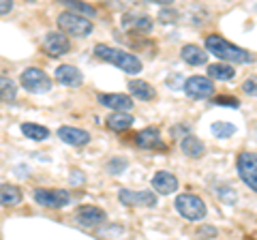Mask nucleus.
Wrapping results in <instances>:
<instances>
[{"instance_id": "obj_13", "label": "nucleus", "mask_w": 257, "mask_h": 240, "mask_svg": "<svg viewBox=\"0 0 257 240\" xmlns=\"http://www.w3.org/2000/svg\"><path fill=\"white\" fill-rule=\"evenodd\" d=\"M99 103H101V105H105V107H109V109L122 111V114H126V111L133 107L131 97H128V94H120V92L101 94V97H99Z\"/></svg>"}, {"instance_id": "obj_3", "label": "nucleus", "mask_w": 257, "mask_h": 240, "mask_svg": "<svg viewBox=\"0 0 257 240\" xmlns=\"http://www.w3.org/2000/svg\"><path fill=\"white\" fill-rule=\"evenodd\" d=\"M58 28H60V33H67L71 37H88L92 33V22L90 20H86L84 15H75V13H71V11H64L58 15Z\"/></svg>"}, {"instance_id": "obj_28", "label": "nucleus", "mask_w": 257, "mask_h": 240, "mask_svg": "<svg viewBox=\"0 0 257 240\" xmlns=\"http://www.w3.org/2000/svg\"><path fill=\"white\" fill-rule=\"evenodd\" d=\"M216 195H219V197L223 199V202H227V204L236 202V191H234V187L223 185V187H219V191H216Z\"/></svg>"}, {"instance_id": "obj_29", "label": "nucleus", "mask_w": 257, "mask_h": 240, "mask_svg": "<svg viewBox=\"0 0 257 240\" xmlns=\"http://www.w3.org/2000/svg\"><path fill=\"white\" fill-rule=\"evenodd\" d=\"M126 167V161L124 159H114V161H109L107 165H105V170L109 172V174H120Z\"/></svg>"}, {"instance_id": "obj_18", "label": "nucleus", "mask_w": 257, "mask_h": 240, "mask_svg": "<svg viewBox=\"0 0 257 240\" xmlns=\"http://www.w3.org/2000/svg\"><path fill=\"white\" fill-rule=\"evenodd\" d=\"M180 148H182V153L191 157V159H197V157H202L204 155V142L195 138V135H187V138H182V144H180Z\"/></svg>"}, {"instance_id": "obj_31", "label": "nucleus", "mask_w": 257, "mask_h": 240, "mask_svg": "<svg viewBox=\"0 0 257 240\" xmlns=\"http://www.w3.org/2000/svg\"><path fill=\"white\" fill-rule=\"evenodd\" d=\"M242 88H244L246 94H251V97H253V94H255V79H246Z\"/></svg>"}, {"instance_id": "obj_5", "label": "nucleus", "mask_w": 257, "mask_h": 240, "mask_svg": "<svg viewBox=\"0 0 257 240\" xmlns=\"http://www.w3.org/2000/svg\"><path fill=\"white\" fill-rule=\"evenodd\" d=\"M20 82H22V86L26 88V90L37 92V94L50 92V88H52V79H50V75H47L45 71L37 69V67H30V69H26V71H22Z\"/></svg>"}, {"instance_id": "obj_7", "label": "nucleus", "mask_w": 257, "mask_h": 240, "mask_svg": "<svg viewBox=\"0 0 257 240\" xmlns=\"http://www.w3.org/2000/svg\"><path fill=\"white\" fill-rule=\"evenodd\" d=\"M69 193L60 189H35V202L43 208H62L69 204Z\"/></svg>"}, {"instance_id": "obj_34", "label": "nucleus", "mask_w": 257, "mask_h": 240, "mask_svg": "<svg viewBox=\"0 0 257 240\" xmlns=\"http://www.w3.org/2000/svg\"><path fill=\"white\" fill-rule=\"evenodd\" d=\"M248 240H253V238H248Z\"/></svg>"}, {"instance_id": "obj_20", "label": "nucleus", "mask_w": 257, "mask_h": 240, "mask_svg": "<svg viewBox=\"0 0 257 240\" xmlns=\"http://www.w3.org/2000/svg\"><path fill=\"white\" fill-rule=\"evenodd\" d=\"M20 202H22V191L15 185H5V182H0V204L18 206Z\"/></svg>"}, {"instance_id": "obj_4", "label": "nucleus", "mask_w": 257, "mask_h": 240, "mask_svg": "<svg viewBox=\"0 0 257 240\" xmlns=\"http://www.w3.org/2000/svg\"><path fill=\"white\" fill-rule=\"evenodd\" d=\"M176 210L189 221H199V219L206 217L204 199L197 197V195H191V193H182V195L176 197Z\"/></svg>"}, {"instance_id": "obj_1", "label": "nucleus", "mask_w": 257, "mask_h": 240, "mask_svg": "<svg viewBox=\"0 0 257 240\" xmlns=\"http://www.w3.org/2000/svg\"><path fill=\"white\" fill-rule=\"evenodd\" d=\"M206 50L214 54L216 58L227 60V62H238V65H246V62L255 60V56L251 52H246L238 45H231L229 41H225L223 37H216V35L206 37Z\"/></svg>"}, {"instance_id": "obj_26", "label": "nucleus", "mask_w": 257, "mask_h": 240, "mask_svg": "<svg viewBox=\"0 0 257 240\" xmlns=\"http://www.w3.org/2000/svg\"><path fill=\"white\" fill-rule=\"evenodd\" d=\"M212 133L219 140H225V138H231V135L236 133V127L231 125V123H223V120H221V123H214L212 125Z\"/></svg>"}, {"instance_id": "obj_8", "label": "nucleus", "mask_w": 257, "mask_h": 240, "mask_svg": "<svg viewBox=\"0 0 257 240\" xmlns=\"http://www.w3.org/2000/svg\"><path fill=\"white\" fill-rule=\"evenodd\" d=\"M184 92H187L191 99H208V97H212V92H214V84L208 77L193 75L184 82Z\"/></svg>"}, {"instance_id": "obj_32", "label": "nucleus", "mask_w": 257, "mask_h": 240, "mask_svg": "<svg viewBox=\"0 0 257 240\" xmlns=\"http://www.w3.org/2000/svg\"><path fill=\"white\" fill-rule=\"evenodd\" d=\"M11 9H13V3H9V0H0V15L9 13Z\"/></svg>"}, {"instance_id": "obj_19", "label": "nucleus", "mask_w": 257, "mask_h": 240, "mask_svg": "<svg viewBox=\"0 0 257 240\" xmlns=\"http://www.w3.org/2000/svg\"><path fill=\"white\" fill-rule=\"evenodd\" d=\"M128 92H131L133 97L142 99V101L155 99V88H152L148 82H142V79H133V82H128Z\"/></svg>"}, {"instance_id": "obj_12", "label": "nucleus", "mask_w": 257, "mask_h": 240, "mask_svg": "<svg viewBox=\"0 0 257 240\" xmlns=\"http://www.w3.org/2000/svg\"><path fill=\"white\" fill-rule=\"evenodd\" d=\"M75 219H77L79 225H84V227H96V225H101L107 217H105V212L96 206H82L77 210Z\"/></svg>"}, {"instance_id": "obj_6", "label": "nucleus", "mask_w": 257, "mask_h": 240, "mask_svg": "<svg viewBox=\"0 0 257 240\" xmlns=\"http://www.w3.org/2000/svg\"><path fill=\"white\" fill-rule=\"evenodd\" d=\"M238 174L248 189L257 191V159L253 153H242L238 157Z\"/></svg>"}, {"instance_id": "obj_27", "label": "nucleus", "mask_w": 257, "mask_h": 240, "mask_svg": "<svg viewBox=\"0 0 257 240\" xmlns=\"http://www.w3.org/2000/svg\"><path fill=\"white\" fill-rule=\"evenodd\" d=\"M71 9V13H75V15H79V13H84L86 15V20L88 18H92L94 15V9L92 7H88V5H79V3H73V0H67V3H64Z\"/></svg>"}, {"instance_id": "obj_22", "label": "nucleus", "mask_w": 257, "mask_h": 240, "mask_svg": "<svg viewBox=\"0 0 257 240\" xmlns=\"http://www.w3.org/2000/svg\"><path fill=\"white\" fill-rule=\"evenodd\" d=\"M135 123L131 114H122V111H116V114H111L107 118V127L111 131H126L131 129V125Z\"/></svg>"}, {"instance_id": "obj_21", "label": "nucleus", "mask_w": 257, "mask_h": 240, "mask_svg": "<svg viewBox=\"0 0 257 240\" xmlns=\"http://www.w3.org/2000/svg\"><path fill=\"white\" fill-rule=\"evenodd\" d=\"M122 24H124V28L138 30V33H150L152 30V20L148 15H126Z\"/></svg>"}, {"instance_id": "obj_24", "label": "nucleus", "mask_w": 257, "mask_h": 240, "mask_svg": "<svg viewBox=\"0 0 257 240\" xmlns=\"http://www.w3.org/2000/svg\"><path fill=\"white\" fill-rule=\"evenodd\" d=\"M22 133L26 135L28 140H35V142H43V140H47V135H50V131H47L45 127L35 125V123H24Z\"/></svg>"}, {"instance_id": "obj_33", "label": "nucleus", "mask_w": 257, "mask_h": 240, "mask_svg": "<svg viewBox=\"0 0 257 240\" xmlns=\"http://www.w3.org/2000/svg\"><path fill=\"white\" fill-rule=\"evenodd\" d=\"M170 18H176L174 11H161V20L163 22H170Z\"/></svg>"}, {"instance_id": "obj_30", "label": "nucleus", "mask_w": 257, "mask_h": 240, "mask_svg": "<svg viewBox=\"0 0 257 240\" xmlns=\"http://www.w3.org/2000/svg\"><path fill=\"white\" fill-rule=\"evenodd\" d=\"M214 103L216 105H225V107H238L240 105V101L236 97H216Z\"/></svg>"}, {"instance_id": "obj_15", "label": "nucleus", "mask_w": 257, "mask_h": 240, "mask_svg": "<svg viewBox=\"0 0 257 240\" xmlns=\"http://www.w3.org/2000/svg\"><path fill=\"white\" fill-rule=\"evenodd\" d=\"M152 187L163 195H172L174 191L178 189V180H176V176L170 172H157L155 178H152Z\"/></svg>"}, {"instance_id": "obj_17", "label": "nucleus", "mask_w": 257, "mask_h": 240, "mask_svg": "<svg viewBox=\"0 0 257 240\" xmlns=\"http://www.w3.org/2000/svg\"><path fill=\"white\" fill-rule=\"evenodd\" d=\"M180 54H182V60L187 62V65H193V67L206 65V60H208V54L197 45H184Z\"/></svg>"}, {"instance_id": "obj_11", "label": "nucleus", "mask_w": 257, "mask_h": 240, "mask_svg": "<svg viewBox=\"0 0 257 240\" xmlns=\"http://www.w3.org/2000/svg\"><path fill=\"white\" fill-rule=\"evenodd\" d=\"M43 50L50 54V56H64L69 50H71V43L69 39L64 37L62 33H47L45 39H43Z\"/></svg>"}, {"instance_id": "obj_16", "label": "nucleus", "mask_w": 257, "mask_h": 240, "mask_svg": "<svg viewBox=\"0 0 257 240\" xmlns=\"http://www.w3.org/2000/svg\"><path fill=\"white\" fill-rule=\"evenodd\" d=\"M56 79H58L60 84H64V86H79L84 82L79 69L73 67V65H60L58 69H56Z\"/></svg>"}, {"instance_id": "obj_2", "label": "nucleus", "mask_w": 257, "mask_h": 240, "mask_svg": "<svg viewBox=\"0 0 257 240\" xmlns=\"http://www.w3.org/2000/svg\"><path fill=\"white\" fill-rule=\"evenodd\" d=\"M94 56H99L101 60H105V62H111V65H116L124 71V73H140L142 71V62L135 58L133 54H128V52H122V50H118V47H109V45H94Z\"/></svg>"}, {"instance_id": "obj_9", "label": "nucleus", "mask_w": 257, "mask_h": 240, "mask_svg": "<svg viewBox=\"0 0 257 240\" xmlns=\"http://www.w3.org/2000/svg\"><path fill=\"white\" fill-rule=\"evenodd\" d=\"M120 202L124 206H157V195L152 191H128V189H120Z\"/></svg>"}, {"instance_id": "obj_10", "label": "nucleus", "mask_w": 257, "mask_h": 240, "mask_svg": "<svg viewBox=\"0 0 257 240\" xmlns=\"http://www.w3.org/2000/svg\"><path fill=\"white\" fill-rule=\"evenodd\" d=\"M135 146L146 148V150H165V144L161 140V133L155 127H148V129H142L135 135Z\"/></svg>"}, {"instance_id": "obj_25", "label": "nucleus", "mask_w": 257, "mask_h": 240, "mask_svg": "<svg viewBox=\"0 0 257 240\" xmlns=\"http://www.w3.org/2000/svg\"><path fill=\"white\" fill-rule=\"evenodd\" d=\"M15 94H18V88L11 82L9 77L0 75V101H13Z\"/></svg>"}, {"instance_id": "obj_14", "label": "nucleus", "mask_w": 257, "mask_h": 240, "mask_svg": "<svg viewBox=\"0 0 257 240\" xmlns=\"http://www.w3.org/2000/svg\"><path fill=\"white\" fill-rule=\"evenodd\" d=\"M58 138L69 144V146H86L90 142V135L84 129H75V127H60L58 129Z\"/></svg>"}, {"instance_id": "obj_23", "label": "nucleus", "mask_w": 257, "mask_h": 240, "mask_svg": "<svg viewBox=\"0 0 257 240\" xmlns=\"http://www.w3.org/2000/svg\"><path fill=\"white\" fill-rule=\"evenodd\" d=\"M208 75H210L212 79H221V82H227V79H234L236 71L231 65H223V62H219V65H210L208 67Z\"/></svg>"}]
</instances>
